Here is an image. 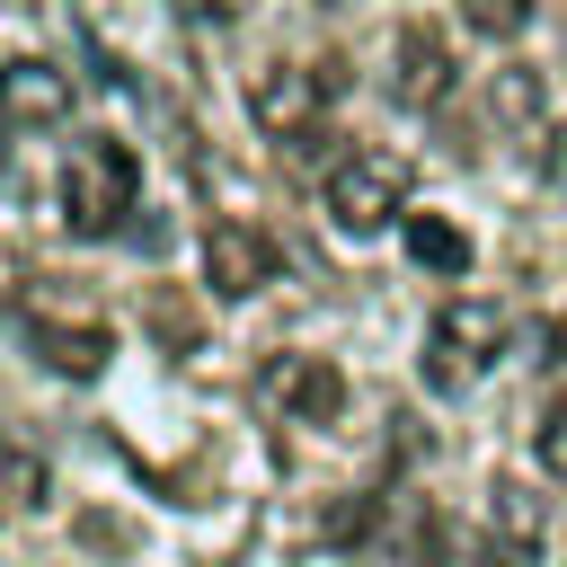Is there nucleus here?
<instances>
[{
	"instance_id": "obj_6",
	"label": "nucleus",
	"mask_w": 567,
	"mask_h": 567,
	"mask_svg": "<svg viewBox=\"0 0 567 567\" xmlns=\"http://www.w3.org/2000/svg\"><path fill=\"white\" fill-rule=\"evenodd\" d=\"M257 399H266V416H284V425H337L346 372H337L328 354H275V363L257 372Z\"/></svg>"
},
{
	"instance_id": "obj_12",
	"label": "nucleus",
	"mask_w": 567,
	"mask_h": 567,
	"mask_svg": "<svg viewBox=\"0 0 567 567\" xmlns=\"http://www.w3.org/2000/svg\"><path fill=\"white\" fill-rule=\"evenodd\" d=\"M44 487H53V478H44V461H35L27 443H9V434H0V514H35V505H44Z\"/></svg>"
},
{
	"instance_id": "obj_11",
	"label": "nucleus",
	"mask_w": 567,
	"mask_h": 567,
	"mask_svg": "<svg viewBox=\"0 0 567 567\" xmlns=\"http://www.w3.org/2000/svg\"><path fill=\"white\" fill-rule=\"evenodd\" d=\"M408 257L434 266V275H470V239L452 221H434V213H408Z\"/></svg>"
},
{
	"instance_id": "obj_10",
	"label": "nucleus",
	"mask_w": 567,
	"mask_h": 567,
	"mask_svg": "<svg viewBox=\"0 0 567 567\" xmlns=\"http://www.w3.org/2000/svg\"><path fill=\"white\" fill-rule=\"evenodd\" d=\"M487 549H496V567H523V558L540 549V505H532L514 478L496 487V540H487Z\"/></svg>"
},
{
	"instance_id": "obj_2",
	"label": "nucleus",
	"mask_w": 567,
	"mask_h": 567,
	"mask_svg": "<svg viewBox=\"0 0 567 567\" xmlns=\"http://www.w3.org/2000/svg\"><path fill=\"white\" fill-rule=\"evenodd\" d=\"M505 337H514V319H505V301H478V292H461V301H443L434 310V328H425V390H470L496 354H505Z\"/></svg>"
},
{
	"instance_id": "obj_17",
	"label": "nucleus",
	"mask_w": 567,
	"mask_h": 567,
	"mask_svg": "<svg viewBox=\"0 0 567 567\" xmlns=\"http://www.w3.org/2000/svg\"><path fill=\"white\" fill-rule=\"evenodd\" d=\"M532 452H540V470H549V478H567V399H558V408L540 416V434H532Z\"/></svg>"
},
{
	"instance_id": "obj_7",
	"label": "nucleus",
	"mask_w": 567,
	"mask_h": 567,
	"mask_svg": "<svg viewBox=\"0 0 567 567\" xmlns=\"http://www.w3.org/2000/svg\"><path fill=\"white\" fill-rule=\"evenodd\" d=\"M284 275V248L257 230V221H213L204 230V284L221 292V301H248V292H266Z\"/></svg>"
},
{
	"instance_id": "obj_16",
	"label": "nucleus",
	"mask_w": 567,
	"mask_h": 567,
	"mask_svg": "<svg viewBox=\"0 0 567 567\" xmlns=\"http://www.w3.org/2000/svg\"><path fill=\"white\" fill-rule=\"evenodd\" d=\"M496 115H505V124H532V115H540V80H532V71H496Z\"/></svg>"
},
{
	"instance_id": "obj_8",
	"label": "nucleus",
	"mask_w": 567,
	"mask_h": 567,
	"mask_svg": "<svg viewBox=\"0 0 567 567\" xmlns=\"http://www.w3.org/2000/svg\"><path fill=\"white\" fill-rule=\"evenodd\" d=\"M62 115H71V71H53V62H35V53L0 62V124L35 133V124H62Z\"/></svg>"
},
{
	"instance_id": "obj_1",
	"label": "nucleus",
	"mask_w": 567,
	"mask_h": 567,
	"mask_svg": "<svg viewBox=\"0 0 567 567\" xmlns=\"http://www.w3.org/2000/svg\"><path fill=\"white\" fill-rule=\"evenodd\" d=\"M133 204H142V159H133L115 133L71 142V159H62V221H71L80 239H115V230L133 221Z\"/></svg>"
},
{
	"instance_id": "obj_14",
	"label": "nucleus",
	"mask_w": 567,
	"mask_h": 567,
	"mask_svg": "<svg viewBox=\"0 0 567 567\" xmlns=\"http://www.w3.org/2000/svg\"><path fill=\"white\" fill-rule=\"evenodd\" d=\"M461 27H478V35L514 44V35L532 27V0H461Z\"/></svg>"
},
{
	"instance_id": "obj_19",
	"label": "nucleus",
	"mask_w": 567,
	"mask_h": 567,
	"mask_svg": "<svg viewBox=\"0 0 567 567\" xmlns=\"http://www.w3.org/2000/svg\"><path fill=\"white\" fill-rule=\"evenodd\" d=\"M195 18H213V27H230V18H248V0H186Z\"/></svg>"
},
{
	"instance_id": "obj_13",
	"label": "nucleus",
	"mask_w": 567,
	"mask_h": 567,
	"mask_svg": "<svg viewBox=\"0 0 567 567\" xmlns=\"http://www.w3.org/2000/svg\"><path fill=\"white\" fill-rule=\"evenodd\" d=\"M416 567H496V549H487V540H470V532H452V523H425Z\"/></svg>"
},
{
	"instance_id": "obj_4",
	"label": "nucleus",
	"mask_w": 567,
	"mask_h": 567,
	"mask_svg": "<svg viewBox=\"0 0 567 567\" xmlns=\"http://www.w3.org/2000/svg\"><path fill=\"white\" fill-rule=\"evenodd\" d=\"M399 204H408V159H390V151H346V159L328 168V221H337L346 239L390 230Z\"/></svg>"
},
{
	"instance_id": "obj_5",
	"label": "nucleus",
	"mask_w": 567,
	"mask_h": 567,
	"mask_svg": "<svg viewBox=\"0 0 567 567\" xmlns=\"http://www.w3.org/2000/svg\"><path fill=\"white\" fill-rule=\"evenodd\" d=\"M328 97H337V62H319V71L310 62H266L248 80V115H257L266 142H310Z\"/></svg>"
},
{
	"instance_id": "obj_9",
	"label": "nucleus",
	"mask_w": 567,
	"mask_h": 567,
	"mask_svg": "<svg viewBox=\"0 0 567 567\" xmlns=\"http://www.w3.org/2000/svg\"><path fill=\"white\" fill-rule=\"evenodd\" d=\"M390 97L416 106V115L452 97V53H443L434 27H399V44H390Z\"/></svg>"
},
{
	"instance_id": "obj_3",
	"label": "nucleus",
	"mask_w": 567,
	"mask_h": 567,
	"mask_svg": "<svg viewBox=\"0 0 567 567\" xmlns=\"http://www.w3.org/2000/svg\"><path fill=\"white\" fill-rule=\"evenodd\" d=\"M18 337L35 346V363H53V372H71V381H97V372H106V354H115L106 319L62 310L44 284H27V292H18Z\"/></svg>"
},
{
	"instance_id": "obj_18",
	"label": "nucleus",
	"mask_w": 567,
	"mask_h": 567,
	"mask_svg": "<svg viewBox=\"0 0 567 567\" xmlns=\"http://www.w3.org/2000/svg\"><path fill=\"white\" fill-rule=\"evenodd\" d=\"M540 177H549V186H567V124H549V133H540Z\"/></svg>"
},
{
	"instance_id": "obj_15",
	"label": "nucleus",
	"mask_w": 567,
	"mask_h": 567,
	"mask_svg": "<svg viewBox=\"0 0 567 567\" xmlns=\"http://www.w3.org/2000/svg\"><path fill=\"white\" fill-rule=\"evenodd\" d=\"M372 514H381V496H346L328 523H319V540H337V549H354V540H372Z\"/></svg>"
}]
</instances>
